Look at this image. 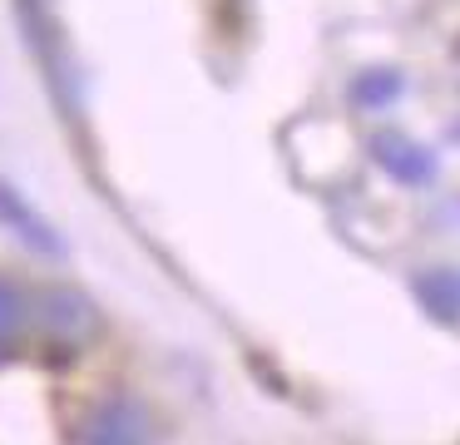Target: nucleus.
Instances as JSON below:
<instances>
[{
	"mask_svg": "<svg viewBox=\"0 0 460 445\" xmlns=\"http://www.w3.org/2000/svg\"><path fill=\"white\" fill-rule=\"evenodd\" d=\"M31 342V292L0 272V366H11Z\"/></svg>",
	"mask_w": 460,
	"mask_h": 445,
	"instance_id": "obj_6",
	"label": "nucleus"
},
{
	"mask_svg": "<svg viewBox=\"0 0 460 445\" xmlns=\"http://www.w3.org/2000/svg\"><path fill=\"white\" fill-rule=\"evenodd\" d=\"M411 297L440 326H460V267H426L411 277Z\"/></svg>",
	"mask_w": 460,
	"mask_h": 445,
	"instance_id": "obj_5",
	"label": "nucleus"
},
{
	"mask_svg": "<svg viewBox=\"0 0 460 445\" xmlns=\"http://www.w3.org/2000/svg\"><path fill=\"white\" fill-rule=\"evenodd\" d=\"M0 227H5L11 237H21L31 253L50 257V263H60V257H65V237L55 233V223L15 183H0Z\"/></svg>",
	"mask_w": 460,
	"mask_h": 445,
	"instance_id": "obj_4",
	"label": "nucleus"
},
{
	"mask_svg": "<svg viewBox=\"0 0 460 445\" xmlns=\"http://www.w3.org/2000/svg\"><path fill=\"white\" fill-rule=\"evenodd\" d=\"M401 89H406L401 69L381 65V69H361V75L351 79L347 99H351L357 109H386V104H396V99H401Z\"/></svg>",
	"mask_w": 460,
	"mask_h": 445,
	"instance_id": "obj_7",
	"label": "nucleus"
},
{
	"mask_svg": "<svg viewBox=\"0 0 460 445\" xmlns=\"http://www.w3.org/2000/svg\"><path fill=\"white\" fill-rule=\"evenodd\" d=\"M450 134H456V138H460V124H456V129H450Z\"/></svg>",
	"mask_w": 460,
	"mask_h": 445,
	"instance_id": "obj_8",
	"label": "nucleus"
},
{
	"mask_svg": "<svg viewBox=\"0 0 460 445\" xmlns=\"http://www.w3.org/2000/svg\"><path fill=\"white\" fill-rule=\"evenodd\" d=\"M104 332V316L100 307H94L90 292H80V287H45V292L31 297V336L45 346V356L50 361H75V356H84L94 342H100Z\"/></svg>",
	"mask_w": 460,
	"mask_h": 445,
	"instance_id": "obj_1",
	"label": "nucleus"
},
{
	"mask_svg": "<svg viewBox=\"0 0 460 445\" xmlns=\"http://www.w3.org/2000/svg\"><path fill=\"white\" fill-rule=\"evenodd\" d=\"M367 148H371L381 174L401 188H426V183H436V174H440L436 154H430L426 144H416L411 134H401V129H376Z\"/></svg>",
	"mask_w": 460,
	"mask_h": 445,
	"instance_id": "obj_3",
	"label": "nucleus"
},
{
	"mask_svg": "<svg viewBox=\"0 0 460 445\" xmlns=\"http://www.w3.org/2000/svg\"><path fill=\"white\" fill-rule=\"evenodd\" d=\"M154 411L129 391H110L90 401V411L75 425V445H154Z\"/></svg>",
	"mask_w": 460,
	"mask_h": 445,
	"instance_id": "obj_2",
	"label": "nucleus"
}]
</instances>
